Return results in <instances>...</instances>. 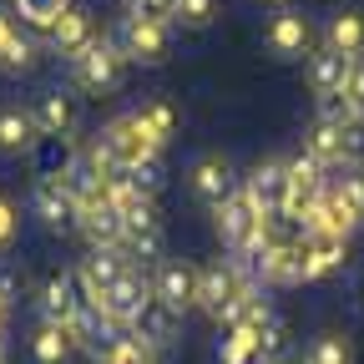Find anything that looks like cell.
I'll return each instance as SVG.
<instances>
[{"instance_id": "cell-37", "label": "cell", "mask_w": 364, "mask_h": 364, "mask_svg": "<svg viewBox=\"0 0 364 364\" xmlns=\"http://www.w3.org/2000/svg\"><path fill=\"white\" fill-rule=\"evenodd\" d=\"M273 6H279V11H284V6H289V0H273Z\"/></svg>"}, {"instance_id": "cell-20", "label": "cell", "mask_w": 364, "mask_h": 364, "mask_svg": "<svg viewBox=\"0 0 364 364\" xmlns=\"http://www.w3.org/2000/svg\"><path fill=\"white\" fill-rule=\"evenodd\" d=\"M344 76H349V61L334 56V51H309V86L318 102H329L344 91Z\"/></svg>"}, {"instance_id": "cell-28", "label": "cell", "mask_w": 364, "mask_h": 364, "mask_svg": "<svg viewBox=\"0 0 364 364\" xmlns=\"http://www.w3.org/2000/svg\"><path fill=\"white\" fill-rule=\"evenodd\" d=\"M304 364H354V349L344 334H318L304 354Z\"/></svg>"}, {"instance_id": "cell-1", "label": "cell", "mask_w": 364, "mask_h": 364, "mask_svg": "<svg viewBox=\"0 0 364 364\" xmlns=\"http://www.w3.org/2000/svg\"><path fill=\"white\" fill-rule=\"evenodd\" d=\"M248 294H258L248 263H238V258H218V263L198 268V309L213 318V324L228 329V318L243 309Z\"/></svg>"}, {"instance_id": "cell-35", "label": "cell", "mask_w": 364, "mask_h": 364, "mask_svg": "<svg viewBox=\"0 0 364 364\" xmlns=\"http://www.w3.org/2000/svg\"><path fill=\"white\" fill-rule=\"evenodd\" d=\"M0 364H11V344H6V334H0Z\"/></svg>"}, {"instance_id": "cell-16", "label": "cell", "mask_w": 364, "mask_h": 364, "mask_svg": "<svg viewBox=\"0 0 364 364\" xmlns=\"http://www.w3.org/2000/svg\"><path fill=\"white\" fill-rule=\"evenodd\" d=\"M76 228L86 233L91 253H127V223H122L112 208H97V213L76 218Z\"/></svg>"}, {"instance_id": "cell-10", "label": "cell", "mask_w": 364, "mask_h": 364, "mask_svg": "<svg viewBox=\"0 0 364 364\" xmlns=\"http://www.w3.org/2000/svg\"><path fill=\"white\" fill-rule=\"evenodd\" d=\"M31 117H36V132L41 136H76V127H81V107H76V97L71 91H61V86H51V91H41V97L31 102Z\"/></svg>"}, {"instance_id": "cell-30", "label": "cell", "mask_w": 364, "mask_h": 364, "mask_svg": "<svg viewBox=\"0 0 364 364\" xmlns=\"http://www.w3.org/2000/svg\"><path fill=\"white\" fill-rule=\"evenodd\" d=\"M339 102H344V117L364 122V56H359V61H349V76H344Z\"/></svg>"}, {"instance_id": "cell-27", "label": "cell", "mask_w": 364, "mask_h": 364, "mask_svg": "<svg viewBox=\"0 0 364 364\" xmlns=\"http://www.w3.org/2000/svg\"><path fill=\"white\" fill-rule=\"evenodd\" d=\"M97 364H157V354L142 344V339H107V344H97Z\"/></svg>"}, {"instance_id": "cell-14", "label": "cell", "mask_w": 364, "mask_h": 364, "mask_svg": "<svg viewBox=\"0 0 364 364\" xmlns=\"http://www.w3.org/2000/svg\"><path fill=\"white\" fill-rule=\"evenodd\" d=\"M36 66V41L21 31V21L0 6V71H11V76H21V71H31Z\"/></svg>"}, {"instance_id": "cell-23", "label": "cell", "mask_w": 364, "mask_h": 364, "mask_svg": "<svg viewBox=\"0 0 364 364\" xmlns=\"http://www.w3.org/2000/svg\"><path fill=\"white\" fill-rule=\"evenodd\" d=\"M136 122H142V132L152 136V147H157V152L177 136V112H172V102H162V97H157V102H147L142 112H136Z\"/></svg>"}, {"instance_id": "cell-26", "label": "cell", "mask_w": 364, "mask_h": 364, "mask_svg": "<svg viewBox=\"0 0 364 364\" xmlns=\"http://www.w3.org/2000/svg\"><path fill=\"white\" fill-rule=\"evenodd\" d=\"M71 11V0H16V16H21V26H31V31H51L61 16Z\"/></svg>"}, {"instance_id": "cell-5", "label": "cell", "mask_w": 364, "mask_h": 364, "mask_svg": "<svg viewBox=\"0 0 364 364\" xmlns=\"http://www.w3.org/2000/svg\"><path fill=\"white\" fill-rule=\"evenodd\" d=\"M31 213L41 218L46 233H71V228H76V203H71V188H66L61 172H41V177H36Z\"/></svg>"}, {"instance_id": "cell-25", "label": "cell", "mask_w": 364, "mask_h": 364, "mask_svg": "<svg viewBox=\"0 0 364 364\" xmlns=\"http://www.w3.org/2000/svg\"><path fill=\"white\" fill-rule=\"evenodd\" d=\"M31 354H36V364H66L76 349H71V339H66L56 324H36V334H31Z\"/></svg>"}, {"instance_id": "cell-19", "label": "cell", "mask_w": 364, "mask_h": 364, "mask_svg": "<svg viewBox=\"0 0 364 364\" xmlns=\"http://www.w3.org/2000/svg\"><path fill=\"white\" fill-rule=\"evenodd\" d=\"M339 132H344V122H334V117H314L309 132H304V152H309L318 167H344Z\"/></svg>"}, {"instance_id": "cell-24", "label": "cell", "mask_w": 364, "mask_h": 364, "mask_svg": "<svg viewBox=\"0 0 364 364\" xmlns=\"http://www.w3.org/2000/svg\"><path fill=\"white\" fill-rule=\"evenodd\" d=\"M329 193H334L339 208L364 228V167H344V177H329Z\"/></svg>"}, {"instance_id": "cell-9", "label": "cell", "mask_w": 364, "mask_h": 364, "mask_svg": "<svg viewBox=\"0 0 364 364\" xmlns=\"http://www.w3.org/2000/svg\"><path fill=\"white\" fill-rule=\"evenodd\" d=\"M263 41H268V51L279 56V61H309V51H314V26H309V16H304V11L284 6L279 16L268 21Z\"/></svg>"}, {"instance_id": "cell-13", "label": "cell", "mask_w": 364, "mask_h": 364, "mask_svg": "<svg viewBox=\"0 0 364 364\" xmlns=\"http://www.w3.org/2000/svg\"><path fill=\"white\" fill-rule=\"evenodd\" d=\"M36 117L31 107H16V102H0V157H26L36 147Z\"/></svg>"}, {"instance_id": "cell-17", "label": "cell", "mask_w": 364, "mask_h": 364, "mask_svg": "<svg viewBox=\"0 0 364 364\" xmlns=\"http://www.w3.org/2000/svg\"><path fill=\"white\" fill-rule=\"evenodd\" d=\"M344 258H349V243L344 238H304V284L339 273Z\"/></svg>"}, {"instance_id": "cell-21", "label": "cell", "mask_w": 364, "mask_h": 364, "mask_svg": "<svg viewBox=\"0 0 364 364\" xmlns=\"http://www.w3.org/2000/svg\"><path fill=\"white\" fill-rule=\"evenodd\" d=\"M172 334H177V314H167L157 299L132 318V339H142L152 354H157V349H167V344H172Z\"/></svg>"}, {"instance_id": "cell-15", "label": "cell", "mask_w": 364, "mask_h": 364, "mask_svg": "<svg viewBox=\"0 0 364 364\" xmlns=\"http://www.w3.org/2000/svg\"><path fill=\"white\" fill-rule=\"evenodd\" d=\"M71 314H81V294L71 273H51L41 284V324H66Z\"/></svg>"}, {"instance_id": "cell-3", "label": "cell", "mask_w": 364, "mask_h": 364, "mask_svg": "<svg viewBox=\"0 0 364 364\" xmlns=\"http://www.w3.org/2000/svg\"><path fill=\"white\" fill-rule=\"evenodd\" d=\"M117 46H122V56L136 61V66H162L172 56V26L147 21V16H127L117 26Z\"/></svg>"}, {"instance_id": "cell-8", "label": "cell", "mask_w": 364, "mask_h": 364, "mask_svg": "<svg viewBox=\"0 0 364 364\" xmlns=\"http://www.w3.org/2000/svg\"><path fill=\"white\" fill-rule=\"evenodd\" d=\"M238 167L228 162L223 152H203L193 167H188V188H193V198L198 203H208V208H218L223 198H233L238 193Z\"/></svg>"}, {"instance_id": "cell-2", "label": "cell", "mask_w": 364, "mask_h": 364, "mask_svg": "<svg viewBox=\"0 0 364 364\" xmlns=\"http://www.w3.org/2000/svg\"><path fill=\"white\" fill-rule=\"evenodd\" d=\"M127 56H122V46L117 41H97V46H91V51L81 56V61H71L66 71H71V81L81 86V91H91V97H107V91H117L122 86V76H127Z\"/></svg>"}, {"instance_id": "cell-12", "label": "cell", "mask_w": 364, "mask_h": 364, "mask_svg": "<svg viewBox=\"0 0 364 364\" xmlns=\"http://www.w3.org/2000/svg\"><path fill=\"white\" fill-rule=\"evenodd\" d=\"M324 51H334V56H344V61H359V56H364V11L344 6V11L329 16V26H324Z\"/></svg>"}, {"instance_id": "cell-32", "label": "cell", "mask_w": 364, "mask_h": 364, "mask_svg": "<svg viewBox=\"0 0 364 364\" xmlns=\"http://www.w3.org/2000/svg\"><path fill=\"white\" fill-rule=\"evenodd\" d=\"M16 233H21V208H16L11 193H0V253L16 243Z\"/></svg>"}, {"instance_id": "cell-33", "label": "cell", "mask_w": 364, "mask_h": 364, "mask_svg": "<svg viewBox=\"0 0 364 364\" xmlns=\"http://www.w3.org/2000/svg\"><path fill=\"white\" fill-rule=\"evenodd\" d=\"M0 299H6V304H16V299H21V273H16L6 258H0Z\"/></svg>"}, {"instance_id": "cell-7", "label": "cell", "mask_w": 364, "mask_h": 364, "mask_svg": "<svg viewBox=\"0 0 364 364\" xmlns=\"http://www.w3.org/2000/svg\"><path fill=\"white\" fill-rule=\"evenodd\" d=\"M152 299H157L167 314L198 309V268L182 263V258H162L157 273H152Z\"/></svg>"}, {"instance_id": "cell-6", "label": "cell", "mask_w": 364, "mask_h": 364, "mask_svg": "<svg viewBox=\"0 0 364 364\" xmlns=\"http://www.w3.org/2000/svg\"><path fill=\"white\" fill-rule=\"evenodd\" d=\"M102 41V31H97V16H91L86 6H76V0H71V11L51 26V31H46V46H51V51L71 66V61H81L86 51H91V46H97Z\"/></svg>"}, {"instance_id": "cell-11", "label": "cell", "mask_w": 364, "mask_h": 364, "mask_svg": "<svg viewBox=\"0 0 364 364\" xmlns=\"http://www.w3.org/2000/svg\"><path fill=\"white\" fill-rule=\"evenodd\" d=\"M253 273H258L263 284H273V289L304 284V238H299V243H284V238H273V243L258 253Z\"/></svg>"}, {"instance_id": "cell-38", "label": "cell", "mask_w": 364, "mask_h": 364, "mask_svg": "<svg viewBox=\"0 0 364 364\" xmlns=\"http://www.w3.org/2000/svg\"><path fill=\"white\" fill-rule=\"evenodd\" d=\"M359 299H364V284H359Z\"/></svg>"}, {"instance_id": "cell-31", "label": "cell", "mask_w": 364, "mask_h": 364, "mask_svg": "<svg viewBox=\"0 0 364 364\" xmlns=\"http://www.w3.org/2000/svg\"><path fill=\"white\" fill-rule=\"evenodd\" d=\"M339 152H344V167H364V122L344 117V132H339Z\"/></svg>"}, {"instance_id": "cell-22", "label": "cell", "mask_w": 364, "mask_h": 364, "mask_svg": "<svg viewBox=\"0 0 364 364\" xmlns=\"http://www.w3.org/2000/svg\"><path fill=\"white\" fill-rule=\"evenodd\" d=\"M258 344H263V329H253V324H228V329H223V344H218V359H223V364H253V359H258Z\"/></svg>"}, {"instance_id": "cell-29", "label": "cell", "mask_w": 364, "mask_h": 364, "mask_svg": "<svg viewBox=\"0 0 364 364\" xmlns=\"http://www.w3.org/2000/svg\"><path fill=\"white\" fill-rule=\"evenodd\" d=\"M213 16H218V0H177L172 26H182V31H208Z\"/></svg>"}, {"instance_id": "cell-18", "label": "cell", "mask_w": 364, "mask_h": 364, "mask_svg": "<svg viewBox=\"0 0 364 364\" xmlns=\"http://www.w3.org/2000/svg\"><path fill=\"white\" fill-rule=\"evenodd\" d=\"M243 188H248V198H253L263 213H279V203H284V162H279V157H263V162L243 177Z\"/></svg>"}, {"instance_id": "cell-4", "label": "cell", "mask_w": 364, "mask_h": 364, "mask_svg": "<svg viewBox=\"0 0 364 364\" xmlns=\"http://www.w3.org/2000/svg\"><path fill=\"white\" fill-rule=\"evenodd\" d=\"M102 142L112 147V157H117V167L132 177L136 167H147V162H157L162 152L152 147V136L142 132V122H136V112H127V117H112L107 127H102Z\"/></svg>"}, {"instance_id": "cell-34", "label": "cell", "mask_w": 364, "mask_h": 364, "mask_svg": "<svg viewBox=\"0 0 364 364\" xmlns=\"http://www.w3.org/2000/svg\"><path fill=\"white\" fill-rule=\"evenodd\" d=\"M6 324H11V304L0 299V334H6Z\"/></svg>"}, {"instance_id": "cell-36", "label": "cell", "mask_w": 364, "mask_h": 364, "mask_svg": "<svg viewBox=\"0 0 364 364\" xmlns=\"http://www.w3.org/2000/svg\"><path fill=\"white\" fill-rule=\"evenodd\" d=\"M122 6H127V11H136V6H142V0H122Z\"/></svg>"}]
</instances>
